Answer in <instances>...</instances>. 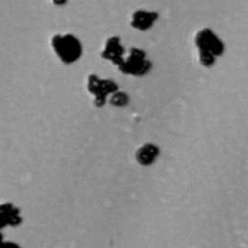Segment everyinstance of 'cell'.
<instances>
[{"label":"cell","mask_w":248,"mask_h":248,"mask_svg":"<svg viewBox=\"0 0 248 248\" xmlns=\"http://www.w3.org/2000/svg\"><path fill=\"white\" fill-rule=\"evenodd\" d=\"M51 45L57 56L66 64L77 61L81 55V44L71 34L53 36Z\"/></svg>","instance_id":"obj_1"},{"label":"cell","mask_w":248,"mask_h":248,"mask_svg":"<svg viewBox=\"0 0 248 248\" xmlns=\"http://www.w3.org/2000/svg\"><path fill=\"white\" fill-rule=\"evenodd\" d=\"M151 68V64L145 58V53L140 48L133 47L130 49V53L126 60H123L122 64L118 66V69L124 73L134 76L145 75Z\"/></svg>","instance_id":"obj_2"},{"label":"cell","mask_w":248,"mask_h":248,"mask_svg":"<svg viewBox=\"0 0 248 248\" xmlns=\"http://www.w3.org/2000/svg\"><path fill=\"white\" fill-rule=\"evenodd\" d=\"M195 42L199 52L202 53H209L217 57L222 55L225 50L223 42L208 28L200 30L196 35Z\"/></svg>","instance_id":"obj_3"},{"label":"cell","mask_w":248,"mask_h":248,"mask_svg":"<svg viewBox=\"0 0 248 248\" xmlns=\"http://www.w3.org/2000/svg\"><path fill=\"white\" fill-rule=\"evenodd\" d=\"M88 90L95 95L96 106L101 107L105 104L108 94L116 92L117 86L112 80L100 79L97 76L91 75L88 77Z\"/></svg>","instance_id":"obj_4"},{"label":"cell","mask_w":248,"mask_h":248,"mask_svg":"<svg viewBox=\"0 0 248 248\" xmlns=\"http://www.w3.org/2000/svg\"><path fill=\"white\" fill-rule=\"evenodd\" d=\"M21 223L19 209L11 202L0 203V230L8 226H17Z\"/></svg>","instance_id":"obj_5"},{"label":"cell","mask_w":248,"mask_h":248,"mask_svg":"<svg viewBox=\"0 0 248 248\" xmlns=\"http://www.w3.org/2000/svg\"><path fill=\"white\" fill-rule=\"evenodd\" d=\"M123 52L124 48L122 47L119 39L117 37H111L107 41L102 56L105 59L110 60L113 64L120 66L124 60L122 57Z\"/></svg>","instance_id":"obj_6"},{"label":"cell","mask_w":248,"mask_h":248,"mask_svg":"<svg viewBox=\"0 0 248 248\" xmlns=\"http://www.w3.org/2000/svg\"><path fill=\"white\" fill-rule=\"evenodd\" d=\"M158 16L154 12H146V11H137L132 16L131 25L139 30L144 31L149 29L154 21L157 19Z\"/></svg>","instance_id":"obj_7"},{"label":"cell","mask_w":248,"mask_h":248,"mask_svg":"<svg viewBox=\"0 0 248 248\" xmlns=\"http://www.w3.org/2000/svg\"><path fill=\"white\" fill-rule=\"evenodd\" d=\"M159 153L160 150L157 145L153 143H145L136 152V159L140 165L149 166L155 162Z\"/></svg>","instance_id":"obj_8"},{"label":"cell","mask_w":248,"mask_h":248,"mask_svg":"<svg viewBox=\"0 0 248 248\" xmlns=\"http://www.w3.org/2000/svg\"><path fill=\"white\" fill-rule=\"evenodd\" d=\"M128 102V96L124 92H114L110 99V104L116 107H122Z\"/></svg>","instance_id":"obj_9"},{"label":"cell","mask_w":248,"mask_h":248,"mask_svg":"<svg viewBox=\"0 0 248 248\" xmlns=\"http://www.w3.org/2000/svg\"><path fill=\"white\" fill-rule=\"evenodd\" d=\"M0 248H21L18 244L15 242H10V241H4Z\"/></svg>","instance_id":"obj_10"},{"label":"cell","mask_w":248,"mask_h":248,"mask_svg":"<svg viewBox=\"0 0 248 248\" xmlns=\"http://www.w3.org/2000/svg\"><path fill=\"white\" fill-rule=\"evenodd\" d=\"M52 1H53V3L55 5H58V6L63 5V4H65L67 2V0H52Z\"/></svg>","instance_id":"obj_11"},{"label":"cell","mask_w":248,"mask_h":248,"mask_svg":"<svg viewBox=\"0 0 248 248\" xmlns=\"http://www.w3.org/2000/svg\"><path fill=\"white\" fill-rule=\"evenodd\" d=\"M3 242H4V240H3V235H2V233H1V232H0V246L2 245Z\"/></svg>","instance_id":"obj_12"}]
</instances>
